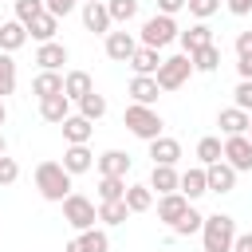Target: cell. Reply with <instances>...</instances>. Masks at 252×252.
I'll use <instances>...</instances> for the list:
<instances>
[{
    "instance_id": "obj_20",
    "label": "cell",
    "mask_w": 252,
    "mask_h": 252,
    "mask_svg": "<svg viewBox=\"0 0 252 252\" xmlns=\"http://www.w3.org/2000/svg\"><path fill=\"white\" fill-rule=\"evenodd\" d=\"M59 165H63V169H67L71 177H79V173H87V169L94 165V154H91L87 146H67V150H63V161H59Z\"/></svg>"
},
{
    "instance_id": "obj_45",
    "label": "cell",
    "mask_w": 252,
    "mask_h": 252,
    "mask_svg": "<svg viewBox=\"0 0 252 252\" xmlns=\"http://www.w3.org/2000/svg\"><path fill=\"white\" fill-rule=\"evenodd\" d=\"M236 55H252V32H240L236 35Z\"/></svg>"
},
{
    "instance_id": "obj_33",
    "label": "cell",
    "mask_w": 252,
    "mask_h": 252,
    "mask_svg": "<svg viewBox=\"0 0 252 252\" xmlns=\"http://www.w3.org/2000/svg\"><path fill=\"white\" fill-rule=\"evenodd\" d=\"M126 197V177H102L98 173V201H122Z\"/></svg>"
},
{
    "instance_id": "obj_37",
    "label": "cell",
    "mask_w": 252,
    "mask_h": 252,
    "mask_svg": "<svg viewBox=\"0 0 252 252\" xmlns=\"http://www.w3.org/2000/svg\"><path fill=\"white\" fill-rule=\"evenodd\" d=\"M201 220H205V217L189 205V209H185V217L173 224V236H193V232H201Z\"/></svg>"
},
{
    "instance_id": "obj_1",
    "label": "cell",
    "mask_w": 252,
    "mask_h": 252,
    "mask_svg": "<svg viewBox=\"0 0 252 252\" xmlns=\"http://www.w3.org/2000/svg\"><path fill=\"white\" fill-rule=\"evenodd\" d=\"M232 240H236V220L228 213H213L201 220V244L205 252H232Z\"/></svg>"
},
{
    "instance_id": "obj_15",
    "label": "cell",
    "mask_w": 252,
    "mask_h": 252,
    "mask_svg": "<svg viewBox=\"0 0 252 252\" xmlns=\"http://www.w3.org/2000/svg\"><path fill=\"white\" fill-rule=\"evenodd\" d=\"M138 51V39L130 32H106V55L114 63H130V55Z\"/></svg>"
},
{
    "instance_id": "obj_6",
    "label": "cell",
    "mask_w": 252,
    "mask_h": 252,
    "mask_svg": "<svg viewBox=\"0 0 252 252\" xmlns=\"http://www.w3.org/2000/svg\"><path fill=\"white\" fill-rule=\"evenodd\" d=\"M177 39V24H173V16H161V12H154L146 24H142V43L146 47H169Z\"/></svg>"
},
{
    "instance_id": "obj_9",
    "label": "cell",
    "mask_w": 252,
    "mask_h": 252,
    "mask_svg": "<svg viewBox=\"0 0 252 252\" xmlns=\"http://www.w3.org/2000/svg\"><path fill=\"white\" fill-rule=\"evenodd\" d=\"M189 205H193V201H189L185 193H161V197H158V220L173 228V224L185 217V209H189Z\"/></svg>"
},
{
    "instance_id": "obj_32",
    "label": "cell",
    "mask_w": 252,
    "mask_h": 252,
    "mask_svg": "<svg viewBox=\"0 0 252 252\" xmlns=\"http://www.w3.org/2000/svg\"><path fill=\"white\" fill-rule=\"evenodd\" d=\"M79 114H83V118H91V122H98V118L106 114V98H102L98 91L83 94V98H79Z\"/></svg>"
},
{
    "instance_id": "obj_50",
    "label": "cell",
    "mask_w": 252,
    "mask_h": 252,
    "mask_svg": "<svg viewBox=\"0 0 252 252\" xmlns=\"http://www.w3.org/2000/svg\"><path fill=\"white\" fill-rule=\"evenodd\" d=\"M244 134H248V138H252V122H248V130H244Z\"/></svg>"
},
{
    "instance_id": "obj_21",
    "label": "cell",
    "mask_w": 252,
    "mask_h": 252,
    "mask_svg": "<svg viewBox=\"0 0 252 252\" xmlns=\"http://www.w3.org/2000/svg\"><path fill=\"white\" fill-rule=\"evenodd\" d=\"M158 67H161V51H158V47L138 43V51L130 55V71H134V75H154Z\"/></svg>"
},
{
    "instance_id": "obj_13",
    "label": "cell",
    "mask_w": 252,
    "mask_h": 252,
    "mask_svg": "<svg viewBox=\"0 0 252 252\" xmlns=\"http://www.w3.org/2000/svg\"><path fill=\"white\" fill-rule=\"evenodd\" d=\"M94 165H98V173H102V177H126L134 161H130V154H126V150H102V154L94 158Z\"/></svg>"
},
{
    "instance_id": "obj_40",
    "label": "cell",
    "mask_w": 252,
    "mask_h": 252,
    "mask_svg": "<svg viewBox=\"0 0 252 252\" xmlns=\"http://www.w3.org/2000/svg\"><path fill=\"white\" fill-rule=\"evenodd\" d=\"M185 8H189V16H197V20H209V16L220 8V0H185Z\"/></svg>"
},
{
    "instance_id": "obj_34",
    "label": "cell",
    "mask_w": 252,
    "mask_h": 252,
    "mask_svg": "<svg viewBox=\"0 0 252 252\" xmlns=\"http://www.w3.org/2000/svg\"><path fill=\"white\" fill-rule=\"evenodd\" d=\"M102 4H106V12H110L114 24H130L138 16V0H102Z\"/></svg>"
},
{
    "instance_id": "obj_24",
    "label": "cell",
    "mask_w": 252,
    "mask_h": 252,
    "mask_svg": "<svg viewBox=\"0 0 252 252\" xmlns=\"http://www.w3.org/2000/svg\"><path fill=\"white\" fill-rule=\"evenodd\" d=\"M189 63H193V71H201V75H213V71L220 67V47H217V43H205V47L189 51Z\"/></svg>"
},
{
    "instance_id": "obj_3",
    "label": "cell",
    "mask_w": 252,
    "mask_h": 252,
    "mask_svg": "<svg viewBox=\"0 0 252 252\" xmlns=\"http://www.w3.org/2000/svg\"><path fill=\"white\" fill-rule=\"evenodd\" d=\"M35 189L43 201H63L71 193V173L59 161H39L35 165Z\"/></svg>"
},
{
    "instance_id": "obj_8",
    "label": "cell",
    "mask_w": 252,
    "mask_h": 252,
    "mask_svg": "<svg viewBox=\"0 0 252 252\" xmlns=\"http://www.w3.org/2000/svg\"><path fill=\"white\" fill-rule=\"evenodd\" d=\"M205 181H209V193H232L236 189V169L220 158V161L205 165Z\"/></svg>"
},
{
    "instance_id": "obj_36",
    "label": "cell",
    "mask_w": 252,
    "mask_h": 252,
    "mask_svg": "<svg viewBox=\"0 0 252 252\" xmlns=\"http://www.w3.org/2000/svg\"><path fill=\"white\" fill-rule=\"evenodd\" d=\"M220 150H224V142L209 134V138L197 142V161H201V165H213V161H220Z\"/></svg>"
},
{
    "instance_id": "obj_51",
    "label": "cell",
    "mask_w": 252,
    "mask_h": 252,
    "mask_svg": "<svg viewBox=\"0 0 252 252\" xmlns=\"http://www.w3.org/2000/svg\"><path fill=\"white\" fill-rule=\"evenodd\" d=\"M83 4H87V0H83Z\"/></svg>"
},
{
    "instance_id": "obj_14",
    "label": "cell",
    "mask_w": 252,
    "mask_h": 252,
    "mask_svg": "<svg viewBox=\"0 0 252 252\" xmlns=\"http://www.w3.org/2000/svg\"><path fill=\"white\" fill-rule=\"evenodd\" d=\"M126 94H130V102L154 106V102H158V94H161V87H158V79H154V75H134V79H130V87H126Z\"/></svg>"
},
{
    "instance_id": "obj_44",
    "label": "cell",
    "mask_w": 252,
    "mask_h": 252,
    "mask_svg": "<svg viewBox=\"0 0 252 252\" xmlns=\"http://www.w3.org/2000/svg\"><path fill=\"white\" fill-rule=\"evenodd\" d=\"M232 16H252V0H224Z\"/></svg>"
},
{
    "instance_id": "obj_41",
    "label": "cell",
    "mask_w": 252,
    "mask_h": 252,
    "mask_svg": "<svg viewBox=\"0 0 252 252\" xmlns=\"http://www.w3.org/2000/svg\"><path fill=\"white\" fill-rule=\"evenodd\" d=\"M16 177H20V165H16V158L0 154V185H12Z\"/></svg>"
},
{
    "instance_id": "obj_18",
    "label": "cell",
    "mask_w": 252,
    "mask_h": 252,
    "mask_svg": "<svg viewBox=\"0 0 252 252\" xmlns=\"http://www.w3.org/2000/svg\"><path fill=\"white\" fill-rule=\"evenodd\" d=\"M177 193H185L189 201L205 197V193H209V181H205V165H193V169H185V173L177 177Z\"/></svg>"
},
{
    "instance_id": "obj_42",
    "label": "cell",
    "mask_w": 252,
    "mask_h": 252,
    "mask_svg": "<svg viewBox=\"0 0 252 252\" xmlns=\"http://www.w3.org/2000/svg\"><path fill=\"white\" fill-rule=\"evenodd\" d=\"M75 4H79V0H43V8H47L51 16H59V20H63V16H71V12H75Z\"/></svg>"
},
{
    "instance_id": "obj_12",
    "label": "cell",
    "mask_w": 252,
    "mask_h": 252,
    "mask_svg": "<svg viewBox=\"0 0 252 252\" xmlns=\"http://www.w3.org/2000/svg\"><path fill=\"white\" fill-rule=\"evenodd\" d=\"M59 126H63V142H67V146H87L91 134H94V122L83 118V114H67Z\"/></svg>"
},
{
    "instance_id": "obj_16",
    "label": "cell",
    "mask_w": 252,
    "mask_h": 252,
    "mask_svg": "<svg viewBox=\"0 0 252 252\" xmlns=\"http://www.w3.org/2000/svg\"><path fill=\"white\" fill-rule=\"evenodd\" d=\"M150 158H154V165H177V161H181V142L158 134V138L150 142Z\"/></svg>"
},
{
    "instance_id": "obj_28",
    "label": "cell",
    "mask_w": 252,
    "mask_h": 252,
    "mask_svg": "<svg viewBox=\"0 0 252 252\" xmlns=\"http://www.w3.org/2000/svg\"><path fill=\"white\" fill-rule=\"evenodd\" d=\"M55 32H59V16H51V12H39V16L28 24V35H32V39H39V43L55 39Z\"/></svg>"
},
{
    "instance_id": "obj_27",
    "label": "cell",
    "mask_w": 252,
    "mask_h": 252,
    "mask_svg": "<svg viewBox=\"0 0 252 252\" xmlns=\"http://www.w3.org/2000/svg\"><path fill=\"white\" fill-rule=\"evenodd\" d=\"M91 91H94V83H91L87 71H67V75H63V94H67L71 102H79V98L91 94Z\"/></svg>"
},
{
    "instance_id": "obj_4",
    "label": "cell",
    "mask_w": 252,
    "mask_h": 252,
    "mask_svg": "<svg viewBox=\"0 0 252 252\" xmlns=\"http://www.w3.org/2000/svg\"><path fill=\"white\" fill-rule=\"evenodd\" d=\"M59 205H63V220H67L75 232H87V228H94V220H98V209H94V201H87L83 193H67Z\"/></svg>"
},
{
    "instance_id": "obj_47",
    "label": "cell",
    "mask_w": 252,
    "mask_h": 252,
    "mask_svg": "<svg viewBox=\"0 0 252 252\" xmlns=\"http://www.w3.org/2000/svg\"><path fill=\"white\" fill-rule=\"evenodd\" d=\"M236 71L240 79H252V55H236Z\"/></svg>"
},
{
    "instance_id": "obj_11",
    "label": "cell",
    "mask_w": 252,
    "mask_h": 252,
    "mask_svg": "<svg viewBox=\"0 0 252 252\" xmlns=\"http://www.w3.org/2000/svg\"><path fill=\"white\" fill-rule=\"evenodd\" d=\"M83 28L94 32V35H106V32L114 28V20H110V12H106L102 0H87V4H83Z\"/></svg>"
},
{
    "instance_id": "obj_25",
    "label": "cell",
    "mask_w": 252,
    "mask_h": 252,
    "mask_svg": "<svg viewBox=\"0 0 252 252\" xmlns=\"http://www.w3.org/2000/svg\"><path fill=\"white\" fill-rule=\"evenodd\" d=\"M177 177H181V173H177L173 165H154V169H150V181H146V185H150V189H154V193L161 197V193H177Z\"/></svg>"
},
{
    "instance_id": "obj_7",
    "label": "cell",
    "mask_w": 252,
    "mask_h": 252,
    "mask_svg": "<svg viewBox=\"0 0 252 252\" xmlns=\"http://www.w3.org/2000/svg\"><path fill=\"white\" fill-rule=\"evenodd\" d=\"M220 158H224L236 173H252V138H248V134H228Z\"/></svg>"
},
{
    "instance_id": "obj_2",
    "label": "cell",
    "mask_w": 252,
    "mask_h": 252,
    "mask_svg": "<svg viewBox=\"0 0 252 252\" xmlns=\"http://www.w3.org/2000/svg\"><path fill=\"white\" fill-rule=\"evenodd\" d=\"M122 126H126L134 138H142V142H154V138L165 130L161 114H158L154 106H142V102H130V106H126V114H122Z\"/></svg>"
},
{
    "instance_id": "obj_23",
    "label": "cell",
    "mask_w": 252,
    "mask_h": 252,
    "mask_svg": "<svg viewBox=\"0 0 252 252\" xmlns=\"http://www.w3.org/2000/svg\"><path fill=\"white\" fill-rule=\"evenodd\" d=\"M177 39H181V51L189 55V51H197V47H205V43H213V28L205 24V20H197L189 32H177Z\"/></svg>"
},
{
    "instance_id": "obj_19",
    "label": "cell",
    "mask_w": 252,
    "mask_h": 252,
    "mask_svg": "<svg viewBox=\"0 0 252 252\" xmlns=\"http://www.w3.org/2000/svg\"><path fill=\"white\" fill-rule=\"evenodd\" d=\"M67 114H71V98H67V94H47V98H39V118H43V122L59 126Z\"/></svg>"
},
{
    "instance_id": "obj_35",
    "label": "cell",
    "mask_w": 252,
    "mask_h": 252,
    "mask_svg": "<svg viewBox=\"0 0 252 252\" xmlns=\"http://www.w3.org/2000/svg\"><path fill=\"white\" fill-rule=\"evenodd\" d=\"M16 91V59L12 51H0V98Z\"/></svg>"
},
{
    "instance_id": "obj_5",
    "label": "cell",
    "mask_w": 252,
    "mask_h": 252,
    "mask_svg": "<svg viewBox=\"0 0 252 252\" xmlns=\"http://www.w3.org/2000/svg\"><path fill=\"white\" fill-rule=\"evenodd\" d=\"M193 75V63H189V55L181 51V55H169V59H161V67L154 71V79H158V87L161 91H177V87H185V79Z\"/></svg>"
},
{
    "instance_id": "obj_46",
    "label": "cell",
    "mask_w": 252,
    "mask_h": 252,
    "mask_svg": "<svg viewBox=\"0 0 252 252\" xmlns=\"http://www.w3.org/2000/svg\"><path fill=\"white\" fill-rule=\"evenodd\" d=\"M232 252H252V232H236V240H232Z\"/></svg>"
},
{
    "instance_id": "obj_48",
    "label": "cell",
    "mask_w": 252,
    "mask_h": 252,
    "mask_svg": "<svg viewBox=\"0 0 252 252\" xmlns=\"http://www.w3.org/2000/svg\"><path fill=\"white\" fill-rule=\"evenodd\" d=\"M8 122V106H4V98H0V126Z\"/></svg>"
},
{
    "instance_id": "obj_10",
    "label": "cell",
    "mask_w": 252,
    "mask_h": 252,
    "mask_svg": "<svg viewBox=\"0 0 252 252\" xmlns=\"http://www.w3.org/2000/svg\"><path fill=\"white\" fill-rule=\"evenodd\" d=\"M63 252H110V236H106V228H87V232L71 236Z\"/></svg>"
},
{
    "instance_id": "obj_38",
    "label": "cell",
    "mask_w": 252,
    "mask_h": 252,
    "mask_svg": "<svg viewBox=\"0 0 252 252\" xmlns=\"http://www.w3.org/2000/svg\"><path fill=\"white\" fill-rule=\"evenodd\" d=\"M12 8H16V20H20L24 28H28L39 12H47V8H43V0H12Z\"/></svg>"
},
{
    "instance_id": "obj_26",
    "label": "cell",
    "mask_w": 252,
    "mask_h": 252,
    "mask_svg": "<svg viewBox=\"0 0 252 252\" xmlns=\"http://www.w3.org/2000/svg\"><path fill=\"white\" fill-rule=\"evenodd\" d=\"M28 43V28L20 20H4L0 24V51H20Z\"/></svg>"
},
{
    "instance_id": "obj_43",
    "label": "cell",
    "mask_w": 252,
    "mask_h": 252,
    "mask_svg": "<svg viewBox=\"0 0 252 252\" xmlns=\"http://www.w3.org/2000/svg\"><path fill=\"white\" fill-rule=\"evenodd\" d=\"M181 8H185V0H158V12L161 16H177Z\"/></svg>"
},
{
    "instance_id": "obj_49",
    "label": "cell",
    "mask_w": 252,
    "mask_h": 252,
    "mask_svg": "<svg viewBox=\"0 0 252 252\" xmlns=\"http://www.w3.org/2000/svg\"><path fill=\"white\" fill-rule=\"evenodd\" d=\"M0 154H8V138H4V130H0Z\"/></svg>"
},
{
    "instance_id": "obj_31",
    "label": "cell",
    "mask_w": 252,
    "mask_h": 252,
    "mask_svg": "<svg viewBox=\"0 0 252 252\" xmlns=\"http://www.w3.org/2000/svg\"><path fill=\"white\" fill-rule=\"evenodd\" d=\"M126 217H130L126 201H98V220L102 224H126Z\"/></svg>"
},
{
    "instance_id": "obj_22",
    "label": "cell",
    "mask_w": 252,
    "mask_h": 252,
    "mask_svg": "<svg viewBox=\"0 0 252 252\" xmlns=\"http://www.w3.org/2000/svg\"><path fill=\"white\" fill-rule=\"evenodd\" d=\"M248 122H252V114H248V110H240V106H224V110L217 114V126L224 130V138H228V134H244V130H248Z\"/></svg>"
},
{
    "instance_id": "obj_39",
    "label": "cell",
    "mask_w": 252,
    "mask_h": 252,
    "mask_svg": "<svg viewBox=\"0 0 252 252\" xmlns=\"http://www.w3.org/2000/svg\"><path fill=\"white\" fill-rule=\"evenodd\" d=\"M232 106L252 110V79H240V83L232 87Z\"/></svg>"
},
{
    "instance_id": "obj_30",
    "label": "cell",
    "mask_w": 252,
    "mask_h": 252,
    "mask_svg": "<svg viewBox=\"0 0 252 252\" xmlns=\"http://www.w3.org/2000/svg\"><path fill=\"white\" fill-rule=\"evenodd\" d=\"M126 209L130 213H146V209H154V189L150 185H126Z\"/></svg>"
},
{
    "instance_id": "obj_29",
    "label": "cell",
    "mask_w": 252,
    "mask_h": 252,
    "mask_svg": "<svg viewBox=\"0 0 252 252\" xmlns=\"http://www.w3.org/2000/svg\"><path fill=\"white\" fill-rule=\"evenodd\" d=\"M32 94H35V98L63 94V75H59V71H39V75L32 79Z\"/></svg>"
},
{
    "instance_id": "obj_17",
    "label": "cell",
    "mask_w": 252,
    "mask_h": 252,
    "mask_svg": "<svg viewBox=\"0 0 252 252\" xmlns=\"http://www.w3.org/2000/svg\"><path fill=\"white\" fill-rule=\"evenodd\" d=\"M67 59H71V55H67V47H63L59 39H47V43H39V51H35V63H39V71H59Z\"/></svg>"
}]
</instances>
